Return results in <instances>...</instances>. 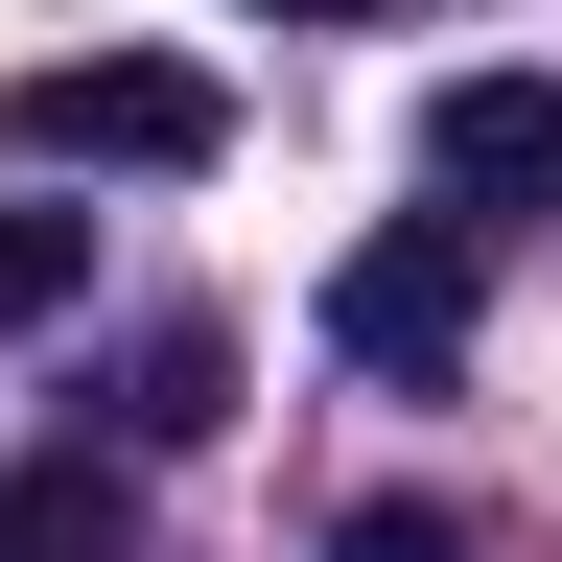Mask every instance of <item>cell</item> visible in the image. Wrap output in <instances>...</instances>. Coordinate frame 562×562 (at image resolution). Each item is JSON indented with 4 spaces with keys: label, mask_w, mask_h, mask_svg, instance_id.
<instances>
[{
    "label": "cell",
    "mask_w": 562,
    "mask_h": 562,
    "mask_svg": "<svg viewBox=\"0 0 562 562\" xmlns=\"http://www.w3.org/2000/svg\"><path fill=\"white\" fill-rule=\"evenodd\" d=\"M0 140L24 165H140V188H188V165H235V94H211L188 47H70L0 94Z\"/></svg>",
    "instance_id": "obj_1"
},
{
    "label": "cell",
    "mask_w": 562,
    "mask_h": 562,
    "mask_svg": "<svg viewBox=\"0 0 562 562\" xmlns=\"http://www.w3.org/2000/svg\"><path fill=\"white\" fill-rule=\"evenodd\" d=\"M469 305H492V235H469V211H398V235L328 258V351H351V375H446Z\"/></svg>",
    "instance_id": "obj_2"
},
{
    "label": "cell",
    "mask_w": 562,
    "mask_h": 562,
    "mask_svg": "<svg viewBox=\"0 0 562 562\" xmlns=\"http://www.w3.org/2000/svg\"><path fill=\"white\" fill-rule=\"evenodd\" d=\"M422 188L469 211H562V70H446V94H422Z\"/></svg>",
    "instance_id": "obj_3"
},
{
    "label": "cell",
    "mask_w": 562,
    "mask_h": 562,
    "mask_svg": "<svg viewBox=\"0 0 562 562\" xmlns=\"http://www.w3.org/2000/svg\"><path fill=\"white\" fill-rule=\"evenodd\" d=\"M0 562H140V469L117 446H24L0 469Z\"/></svg>",
    "instance_id": "obj_4"
},
{
    "label": "cell",
    "mask_w": 562,
    "mask_h": 562,
    "mask_svg": "<svg viewBox=\"0 0 562 562\" xmlns=\"http://www.w3.org/2000/svg\"><path fill=\"white\" fill-rule=\"evenodd\" d=\"M140 446H211V422H235V328H140Z\"/></svg>",
    "instance_id": "obj_5"
},
{
    "label": "cell",
    "mask_w": 562,
    "mask_h": 562,
    "mask_svg": "<svg viewBox=\"0 0 562 562\" xmlns=\"http://www.w3.org/2000/svg\"><path fill=\"white\" fill-rule=\"evenodd\" d=\"M70 281H94V211H0V328H47Z\"/></svg>",
    "instance_id": "obj_6"
},
{
    "label": "cell",
    "mask_w": 562,
    "mask_h": 562,
    "mask_svg": "<svg viewBox=\"0 0 562 562\" xmlns=\"http://www.w3.org/2000/svg\"><path fill=\"white\" fill-rule=\"evenodd\" d=\"M328 562H469V516H446V492H375V516H351Z\"/></svg>",
    "instance_id": "obj_7"
},
{
    "label": "cell",
    "mask_w": 562,
    "mask_h": 562,
    "mask_svg": "<svg viewBox=\"0 0 562 562\" xmlns=\"http://www.w3.org/2000/svg\"><path fill=\"white\" fill-rule=\"evenodd\" d=\"M258 24H375V0H258Z\"/></svg>",
    "instance_id": "obj_8"
}]
</instances>
